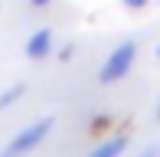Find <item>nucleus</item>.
Instances as JSON below:
<instances>
[{
	"label": "nucleus",
	"instance_id": "f257e3e1",
	"mask_svg": "<svg viewBox=\"0 0 160 157\" xmlns=\"http://www.w3.org/2000/svg\"><path fill=\"white\" fill-rule=\"evenodd\" d=\"M52 124H56L52 118H39V121H33L30 128L17 131V134H13V141L3 147V151H0V157H26V154H33L36 147H39L42 141L49 138Z\"/></svg>",
	"mask_w": 160,
	"mask_h": 157
},
{
	"label": "nucleus",
	"instance_id": "f03ea898",
	"mask_svg": "<svg viewBox=\"0 0 160 157\" xmlns=\"http://www.w3.org/2000/svg\"><path fill=\"white\" fill-rule=\"evenodd\" d=\"M134 59H137V43H134V39L121 43L114 53H108L105 66L98 69V82H101V85H114V82H121V78L131 72Z\"/></svg>",
	"mask_w": 160,
	"mask_h": 157
},
{
	"label": "nucleus",
	"instance_id": "7ed1b4c3",
	"mask_svg": "<svg viewBox=\"0 0 160 157\" xmlns=\"http://www.w3.org/2000/svg\"><path fill=\"white\" fill-rule=\"evenodd\" d=\"M52 43H56V36H52V30L49 26H42V30H36L30 39H26V56L30 59H46L49 53H52Z\"/></svg>",
	"mask_w": 160,
	"mask_h": 157
},
{
	"label": "nucleus",
	"instance_id": "20e7f679",
	"mask_svg": "<svg viewBox=\"0 0 160 157\" xmlns=\"http://www.w3.org/2000/svg\"><path fill=\"white\" fill-rule=\"evenodd\" d=\"M124 147H128V134H111V138L101 141V144H98L88 157H121Z\"/></svg>",
	"mask_w": 160,
	"mask_h": 157
},
{
	"label": "nucleus",
	"instance_id": "39448f33",
	"mask_svg": "<svg viewBox=\"0 0 160 157\" xmlns=\"http://www.w3.org/2000/svg\"><path fill=\"white\" fill-rule=\"evenodd\" d=\"M23 92H26V85H10L7 92H0V111H3V108H10L17 98H23Z\"/></svg>",
	"mask_w": 160,
	"mask_h": 157
},
{
	"label": "nucleus",
	"instance_id": "423d86ee",
	"mask_svg": "<svg viewBox=\"0 0 160 157\" xmlns=\"http://www.w3.org/2000/svg\"><path fill=\"white\" fill-rule=\"evenodd\" d=\"M150 0H121V7H128V10H144Z\"/></svg>",
	"mask_w": 160,
	"mask_h": 157
},
{
	"label": "nucleus",
	"instance_id": "0eeeda50",
	"mask_svg": "<svg viewBox=\"0 0 160 157\" xmlns=\"http://www.w3.org/2000/svg\"><path fill=\"white\" fill-rule=\"evenodd\" d=\"M72 53H75V46H72V43H65V46L59 49V59H62V62H69V59H72Z\"/></svg>",
	"mask_w": 160,
	"mask_h": 157
},
{
	"label": "nucleus",
	"instance_id": "6e6552de",
	"mask_svg": "<svg viewBox=\"0 0 160 157\" xmlns=\"http://www.w3.org/2000/svg\"><path fill=\"white\" fill-rule=\"evenodd\" d=\"M30 3H33V7H49L52 0H30Z\"/></svg>",
	"mask_w": 160,
	"mask_h": 157
},
{
	"label": "nucleus",
	"instance_id": "1a4fd4ad",
	"mask_svg": "<svg viewBox=\"0 0 160 157\" xmlns=\"http://www.w3.org/2000/svg\"><path fill=\"white\" fill-rule=\"evenodd\" d=\"M141 157H157V151H144V154H141Z\"/></svg>",
	"mask_w": 160,
	"mask_h": 157
},
{
	"label": "nucleus",
	"instance_id": "9d476101",
	"mask_svg": "<svg viewBox=\"0 0 160 157\" xmlns=\"http://www.w3.org/2000/svg\"><path fill=\"white\" fill-rule=\"evenodd\" d=\"M157 121H160V105H157Z\"/></svg>",
	"mask_w": 160,
	"mask_h": 157
},
{
	"label": "nucleus",
	"instance_id": "9b49d317",
	"mask_svg": "<svg viewBox=\"0 0 160 157\" xmlns=\"http://www.w3.org/2000/svg\"><path fill=\"white\" fill-rule=\"evenodd\" d=\"M157 56H160V46H157Z\"/></svg>",
	"mask_w": 160,
	"mask_h": 157
}]
</instances>
